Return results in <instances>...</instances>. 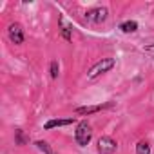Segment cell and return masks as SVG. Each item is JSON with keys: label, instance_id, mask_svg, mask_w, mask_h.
<instances>
[{"label": "cell", "instance_id": "52a82bcc", "mask_svg": "<svg viewBox=\"0 0 154 154\" xmlns=\"http://www.w3.org/2000/svg\"><path fill=\"white\" fill-rule=\"evenodd\" d=\"M107 107H111V103H103V105H85V107H78V109H76V114H82V116L94 114V112H100V111H103Z\"/></svg>", "mask_w": 154, "mask_h": 154}, {"label": "cell", "instance_id": "8fae6325", "mask_svg": "<svg viewBox=\"0 0 154 154\" xmlns=\"http://www.w3.org/2000/svg\"><path fill=\"white\" fill-rule=\"evenodd\" d=\"M136 154H150V143L145 141V140L138 141V145H136Z\"/></svg>", "mask_w": 154, "mask_h": 154}, {"label": "cell", "instance_id": "5bb4252c", "mask_svg": "<svg viewBox=\"0 0 154 154\" xmlns=\"http://www.w3.org/2000/svg\"><path fill=\"white\" fill-rule=\"evenodd\" d=\"M143 51H145V53H149V54H154V44H152V45H147Z\"/></svg>", "mask_w": 154, "mask_h": 154}, {"label": "cell", "instance_id": "3957f363", "mask_svg": "<svg viewBox=\"0 0 154 154\" xmlns=\"http://www.w3.org/2000/svg\"><path fill=\"white\" fill-rule=\"evenodd\" d=\"M107 17H109L107 8H93V9H89V11L85 13V18H87V22H91V24H102V22L107 20Z\"/></svg>", "mask_w": 154, "mask_h": 154}, {"label": "cell", "instance_id": "ba28073f", "mask_svg": "<svg viewBox=\"0 0 154 154\" xmlns=\"http://www.w3.org/2000/svg\"><path fill=\"white\" fill-rule=\"evenodd\" d=\"M120 29L123 31V33H136L138 31V22H134V20H125V22H122L120 24Z\"/></svg>", "mask_w": 154, "mask_h": 154}, {"label": "cell", "instance_id": "30bf717a", "mask_svg": "<svg viewBox=\"0 0 154 154\" xmlns=\"http://www.w3.org/2000/svg\"><path fill=\"white\" fill-rule=\"evenodd\" d=\"M60 27H62V36L69 42V40L72 38V29H71V26H67V24H65V20H63V18H60Z\"/></svg>", "mask_w": 154, "mask_h": 154}, {"label": "cell", "instance_id": "277c9868", "mask_svg": "<svg viewBox=\"0 0 154 154\" xmlns=\"http://www.w3.org/2000/svg\"><path fill=\"white\" fill-rule=\"evenodd\" d=\"M8 36H9V40H11L15 45H22V44H24V29H22V26H20L18 22L9 24V27H8Z\"/></svg>", "mask_w": 154, "mask_h": 154}, {"label": "cell", "instance_id": "8992f818", "mask_svg": "<svg viewBox=\"0 0 154 154\" xmlns=\"http://www.w3.org/2000/svg\"><path fill=\"white\" fill-rule=\"evenodd\" d=\"M72 123H74V118H54V120H49L44 125V129L45 131H51L54 127H67V125H72Z\"/></svg>", "mask_w": 154, "mask_h": 154}, {"label": "cell", "instance_id": "9c48e42d", "mask_svg": "<svg viewBox=\"0 0 154 154\" xmlns=\"http://www.w3.org/2000/svg\"><path fill=\"white\" fill-rule=\"evenodd\" d=\"M35 145H36V149H38L40 152H44V154H54L53 147H51L47 141H44V140H38V141H35Z\"/></svg>", "mask_w": 154, "mask_h": 154}, {"label": "cell", "instance_id": "7c38bea8", "mask_svg": "<svg viewBox=\"0 0 154 154\" xmlns=\"http://www.w3.org/2000/svg\"><path fill=\"white\" fill-rule=\"evenodd\" d=\"M15 143L17 145H26L27 143V138H26V134H24L22 129H17L15 131Z\"/></svg>", "mask_w": 154, "mask_h": 154}, {"label": "cell", "instance_id": "5b68a950", "mask_svg": "<svg viewBox=\"0 0 154 154\" xmlns=\"http://www.w3.org/2000/svg\"><path fill=\"white\" fill-rule=\"evenodd\" d=\"M118 149V143L111 136H102L98 140V152L100 154H114Z\"/></svg>", "mask_w": 154, "mask_h": 154}, {"label": "cell", "instance_id": "7a4b0ae2", "mask_svg": "<svg viewBox=\"0 0 154 154\" xmlns=\"http://www.w3.org/2000/svg\"><path fill=\"white\" fill-rule=\"evenodd\" d=\"M91 138H93V129H91V125H89L85 120L78 122L76 131H74V140H76V143H78L80 147H85V145H89Z\"/></svg>", "mask_w": 154, "mask_h": 154}, {"label": "cell", "instance_id": "6da1fadb", "mask_svg": "<svg viewBox=\"0 0 154 154\" xmlns=\"http://www.w3.org/2000/svg\"><path fill=\"white\" fill-rule=\"evenodd\" d=\"M116 65V60L114 58H111V56H107V58H102L100 62H96L91 69H89V72H87V78H91V80H94V78H98V76H102V74H105V72H109L112 67Z\"/></svg>", "mask_w": 154, "mask_h": 154}, {"label": "cell", "instance_id": "4fadbf2b", "mask_svg": "<svg viewBox=\"0 0 154 154\" xmlns=\"http://www.w3.org/2000/svg\"><path fill=\"white\" fill-rule=\"evenodd\" d=\"M49 72H51V78H53V80H56V78H58V74H60V65H58V62H56V60H53V62H51V65H49Z\"/></svg>", "mask_w": 154, "mask_h": 154}]
</instances>
